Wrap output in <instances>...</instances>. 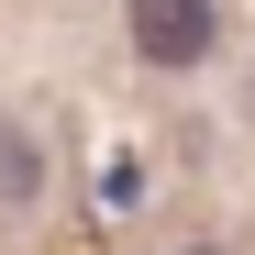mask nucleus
Here are the masks:
<instances>
[{"instance_id": "1", "label": "nucleus", "mask_w": 255, "mask_h": 255, "mask_svg": "<svg viewBox=\"0 0 255 255\" xmlns=\"http://www.w3.org/2000/svg\"><path fill=\"white\" fill-rule=\"evenodd\" d=\"M133 56L144 67H200L211 56V0H133Z\"/></svg>"}, {"instance_id": "2", "label": "nucleus", "mask_w": 255, "mask_h": 255, "mask_svg": "<svg viewBox=\"0 0 255 255\" xmlns=\"http://www.w3.org/2000/svg\"><path fill=\"white\" fill-rule=\"evenodd\" d=\"M33 200H45V144L22 122H0V211H33Z\"/></svg>"}, {"instance_id": "3", "label": "nucleus", "mask_w": 255, "mask_h": 255, "mask_svg": "<svg viewBox=\"0 0 255 255\" xmlns=\"http://www.w3.org/2000/svg\"><path fill=\"white\" fill-rule=\"evenodd\" d=\"M189 255H222V244H189Z\"/></svg>"}]
</instances>
